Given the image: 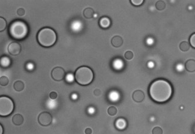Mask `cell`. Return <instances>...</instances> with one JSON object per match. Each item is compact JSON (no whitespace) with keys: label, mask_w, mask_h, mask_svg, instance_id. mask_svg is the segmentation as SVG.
Wrapping results in <instances>:
<instances>
[{"label":"cell","mask_w":195,"mask_h":134,"mask_svg":"<svg viewBox=\"0 0 195 134\" xmlns=\"http://www.w3.org/2000/svg\"><path fill=\"white\" fill-rule=\"evenodd\" d=\"M189 44L195 49V33H193L189 38Z\"/></svg>","instance_id":"23"},{"label":"cell","mask_w":195,"mask_h":134,"mask_svg":"<svg viewBox=\"0 0 195 134\" xmlns=\"http://www.w3.org/2000/svg\"><path fill=\"white\" fill-rule=\"evenodd\" d=\"M155 6L158 10L162 11L165 9V4L163 1H159L157 2Z\"/></svg>","instance_id":"21"},{"label":"cell","mask_w":195,"mask_h":134,"mask_svg":"<svg viewBox=\"0 0 195 134\" xmlns=\"http://www.w3.org/2000/svg\"><path fill=\"white\" fill-rule=\"evenodd\" d=\"M132 97L134 101L136 102H141L145 99V95L143 92L141 90H136L133 93Z\"/></svg>","instance_id":"9"},{"label":"cell","mask_w":195,"mask_h":134,"mask_svg":"<svg viewBox=\"0 0 195 134\" xmlns=\"http://www.w3.org/2000/svg\"><path fill=\"white\" fill-rule=\"evenodd\" d=\"M0 129H1V133H0V134H3L4 129L3 128L2 125H1H1H0Z\"/></svg>","instance_id":"32"},{"label":"cell","mask_w":195,"mask_h":134,"mask_svg":"<svg viewBox=\"0 0 195 134\" xmlns=\"http://www.w3.org/2000/svg\"><path fill=\"white\" fill-rule=\"evenodd\" d=\"M185 69L188 72H194L195 71V60L193 59L188 60L185 64Z\"/></svg>","instance_id":"10"},{"label":"cell","mask_w":195,"mask_h":134,"mask_svg":"<svg viewBox=\"0 0 195 134\" xmlns=\"http://www.w3.org/2000/svg\"><path fill=\"white\" fill-rule=\"evenodd\" d=\"M143 0H131V4L135 6H139L141 5L143 2Z\"/></svg>","instance_id":"26"},{"label":"cell","mask_w":195,"mask_h":134,"mask_svg":"<svg viewBox=\"0 0 195 134\" xmlns=\"http://www.w3.org/2000/svg\"><path fill=\"white\" fill-rule=\"evenodd\" d=\"M9 33L14 39L21 40L25 38L28 33L27 25L22 21H14L10 25Z\"/></svg>","instance_id":"3"},{"label":"cell","mask_w":195,"mask_h":134,"mask_svg":"<svg viewBox=\"0 0 195 134\" xmlns=\"http://www.w3.org/2000/svg\"><path fill=\"white\" fill-rule=\"evenodd\" d=\"M25 10L23 8H20L17 10V14L20 16H23L25 14Z\"/></svg>","instance_id":"28"},{"label":"cell","mask_w":195,"mask_h":134,"mask_svg":"<svg viewBox=\"0 0 195 134\" xmlns=\"http://www.w3.org/2000/svg\"><path fill=\"white\" fill-rule=\"evenodd\" d=\"M50 97L52 99H56L57 98L58 94L56 92H52L50 93Z\"/></svg>","instance_id":"29"},{"label":"cell","mask_w":195,"mask_h":134,"mask_svg":"<svg viewBox=\"0 0 195 134\" xmlns=\"http://www.w3.org/2000/svg\"><path fill=\"white\" fill-rule=\"evenodd\" d=\"M37 40L39 44L43 47H51L57 40V35L54 30L51 28H44L38 32Z\"/></svg>","instance_id":"2"},{"label":"cell","mask_w":195,"mask_h":134,"mask_svg":"<svg viewBox=\"0 0 195 134\" xmlns=\"http://www.w3.org/2000/svg\"><path fill=\"white\" fill-rule=\"evenodd\" d=\"M9 83V79L6 76H2L0 78V84L2 86H6Z\"/></svg>","instance_id":"22"},{"label":"cell","mask_w":195,"mask_h":134,"mask_svg":"<svg viewBox=\"0 0 195 134\" xmlns=\"http://www.w3.org/2000/svg\"><path fill=\"white\" fill-rule=\"evenodd\" d=\"M100 25L104 29H107L111 25V21L107 17H103L100 19Z\"/></svg>","instance_id":"13"},{"label":"cell","mask_w":195,"mask_h":134,"mask_svg":"<svg viewBox=\"0 0 195 134\" xmlns=\"http://www.w3.org/2000/svg\"><path fill=\"white\" fill-rule=\"evenodd\" d=\"M15 105L13 101L7 96H2L0 97V115L1 117H8L14 111Z\"/></svg>","instance_id":"5"},{"label":"cell","mask_w":195,"mask_h":134,"mask_svg":"<svg viewBox=\"0 0 195 134\" xmlns=\"http://www.w3.org/2000/svg\"><path fill=\"white\" fill-rule=\"evenodd\" d=\"M10 59L9 58L4 56L1 57V64L2 67H7L10 65Z\"/></svg>","instance_id":"17"},{"label":"cell","mask_w":195,"mask_h":134,"mask_svg":"<svg viewBox=\"0 0 195 134\" xmlns=\"http://www.w3.org/2000/svg\"><path fill=\"white\" fill-rule=\"evenodd\" d=\"M7 22L4 18L0 17V32H2L6 29Z\"/></svg>","instance_id":"19"},{"label":"cell","mask_w":195,"mask_h":134,"mask_svg":"<svg viewBox=\"0 0 195 134\" xmlns=\"http://www.w3.org/2000/svg\"><path fill=\"white\" fill-rule=\"evenodd\" d=\"M39 123L43 126H47L52 123V117L50 113L43 112L39 114L38 118Z\"/></svg>","instance_id":"6"},{"label":"cell","mask_w":195,"mask_h":134,"mask_svg":"<svg viewBox=\"0 0 195 134\" xmlns=\"http://www.w3.org/2000/svg\"><path fill=\"white\" fill-rule=\"evenodd\" d=\"M94 14V10L91 8H87L84 9L83 12V15L85 17L88 19L91 18L93 16Z\"/></svg>","instance_id":"14"},{"label":"cell","mask_w":195,"mask_h":134,"mask_svg":"<svg viewBox=\"0 0 195 134\" xmlns=\"http://www.w3.org/2000/svg\"><path fill=\"white\" fill-rule=\"evenodd\" d=\"M12 120L14 125L19 126L23 123L24 118L21 114H16L13 117Z\"/></svg>","instance_id":"11"},{"label":"cell","mask_w":195,"mask_h":134,"mask_svg":"<svg viewBox=\"0 0 195 134\" xmlns=\"http://www.w3.org/2000/svg\"><path fill=\"white\" fill-rule=\"evenodd\" d=\"M66 73L64 70L61 67H56L52 70L51 76L55 81H60L65 77Z\"/></svg>","instance_id":"7"},{"label":"cell","mask_w":195,"mask_h":134,"mask_svg":"<svg viewBox=\"0 0 195 134\" xmlns=\"http://www.w3.org/2000/svg\"><path fill=\"white\" fill-rule=\"evenodd\" d=\"M14 87L15 91L20 92L24 89L25 84L22 81H17L14 83Z\"/></svg>","instance_id":"15"},{"label":"cell","mask_w":195,"mask_h":134,"mask_svg":"<svg viewBox=\"0 0 195 134\" xmlns=\"http://www.w3.org/2000/svg\"><path fill=\"white\" fill-rule=\"evenodd\" d=\"M8 53L12 56H17L20 53L22 47L21 45L17 42H12L8 46Z\"/></svg>","instance_id":"8"},{"label":"cell","mask_w":195,"mask_h":134,"mask_svg":"<svg viewBox=\"0 0 195 134\" xmlns=\"http://www.w3.org/2000/svg\"><path fill=\"white\" fill-rule=\"evenodd\" d=\"M116 125L117 128L118 129H122L125 127L126 123L124 119L120 118L117 120L116 122Z\"/></svg>","instance_id":"16"},{"label":"cell","mask_w":195,"mask_h":134,"mask_svg":"<svg viewBox=\"0 0 195 134\" xmlns=\"http://www.w3.org/2000/svg\"><path fill=\"white\" fill-rule=\"evenodd\" d=\"M74 77L78 84L81 85L86 86L91 84L94 79V74L90 68L82 66L76 70Z\"/></svg>","instance_id":"4"},{"label":"cell","mask_w":195,"mask_h":134,"mask_svg":"<svg viewBox=\"0 0 195 134\" xmlns=\"http://www.w3.org/2000/svg\"><path fill=\"white\" fill-rule=\"evenodd\" d=\"M94 95L96 96H99L101 95V91L99 89H96L94 91Z\"/></svg>","instance_id":"30"},{"label":"cell","mask_w":195,"mask_h":134,"mask_svg":"<svg viewBox=\"0 0 195 134\" xmlns=\"http://www.w3.org/2000/svg\"><path fill=\"white\" fill-rule=\"evenodd\" d=\"M86 134H92V130L90 128H87L85 131Z\"/></svg>","instance_id":"31"},{"label":"cell","mask_w":195,"mask_h":134,"mask_svg":"<svg viewBox=\"0 0 195 134\" xmlns=\"http://www.w3.org/2000/svg\"><path fill=\"white\" fill-rule=\"evenodd\" d=\"M152 134H162L163 130L159 126L155 127L152 131Z\"/></svg>","instance_id":"24"},{"label":"cell","mask_w":195,"mask_h":134,"mask_svg":"<svg viewBox=\"0 0 195 134\" xmlns=\"http://www.w3.org/2000/svg\"><path fill=\"white\" fill-rule=\"evenodd\" d=\"M122 39L119 36L114 37L111 39V44L114 47H118L121 46L123 44Z\"/></svg>","instance_id":"12"},{"label":"cell","mask_w":195,"mask_h":134,"mask_svg":"<svg viewBox=\"0 0 195 134\" xmlns=\"http://www.w3.org/2000/svg\"><path fill=\"white\" fill-rule=\"evenodd\" d=\"M66 79L68 82H72L74 81V76L71 73H68L66 76Z\"/></svg>","instance_id":"27"},{"label":"cell","mask_w":195,"mask_h":134,"mask_svg":"<svg viewBox=\"0 0 195 134\" xmlns=\"http://www.w3.org/2000/svg\"><path fill=\"white\" fill-rule=\"evenodd\" d=\"M150 95L156 102L163 103L169 101L173 94V88L166 80L159 79L152 83L149 90Z\"/></svg>","instance_id":"1"},{"label":"cell","mask_w":195,"mask_h":134,"mask_svg":"<svg viewBox=\"0 0 195 134\" xmlns=\"http://www.w3.org/2000/svg\"><path fill=\"white\" fill-rule=\"evenodd\" d=\"M134 53L130 51H128L126 52L125 54V59L128 60H130L133 58Z\"/></svg>","instance_id":"25"},{"label":"cell","mask_w":195,"mask_h":134,"mask_svg":"<svg viewBox=\"0 0 195 134\" xmlns=\"http://www.w3.org/2000/svg\"><path fill=\"white\" fill-rule=\"evenodd\" d=\"M108 113L111 116H114L116 115L118 113V109L114 106H111L108 109Z\"/></svg>","instance_id":"20"},{"label":"cell","mask_w":195,"mask_h":134,"mask_svg":"<svg viewBox=\"0 0 195 134\" xmlns=\"http://www.w3.org/2000/svg\"><path fill=\"white\" fill-rule=\"evenodd\" d=\"M190 44L187 42H182L179 45V48L183 52H186L190 49Z\"/></svg>","instance_id":"18"}]
</instances>
